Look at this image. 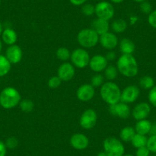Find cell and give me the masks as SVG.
Masks as SVG:
<instances>
[{
  "label": "cell",
  "instance_id": "24",
  "mask_svg": "<svg viewBox=\"0 0 156 156\" xmlns=\"http://www.w3.org/2000/svg\"><path fill=\"white\" fill-rule=\"evenodd\" d=\"M127 22L124 19H118L114 20L111 24V28L115 33H122L127 29Z\"/></svg>",
  "mask_w": 156,
  "mask_h": 156
},
{
  "label": "cell",
  "instance_id": "27",
  "mask_svg": "<svg viewBox=\"0 0 156 156\" xmlns=\"http://www.w3.org/2000/svg\"><path fill=\"white\" fill-rule=\"evenodd\" d=\"M71 52L68 48L65 47H61L56 51V57L58 60L64 62H67L70 59Z\"/></svg>",
  "mask_w": 156,
  "mask_h": 156
},
{
  "label": "cell",
  "instance_id": "2",
  "mask_svg": "<svg viewBox=\"0 0 156 156\" xmlns=\"http://www.w3.org/2000/svg\"><path fill=\"white\" fill-rule=\"evenodd\" d=\"M121 90L119 87L112 81H107L100 87V94L102 100L110 105L120 102Z\"/></svg>",
  "mask_w": 156,
  "mask_h": 156
},
{
  "label": "cell",
  "instance_id": "31",
  "mask_svg": "<svg viewBox=\"0 0 156 156\" xmlns=\"http://www.w3.org/2000/svg\"><path fill=\"white\" fill-rule=\"evenodd\" d=\"M81 12L84 16H91L95 14V5L90 3H85L82 5Z\"/></svg>",
  "mask_w": 156,
  "mask_h": 156
},
{
  "label": "cell",
  "instance_id": "13",
  "mask_svg": "<svg viewBox=\"0 0 156 156\" xmlns=\"http://www.w3.org/2000/svg\"><path fill=\"white\" fill-rule=\"evenodd\" d=\"M95 95V89L90 83L81 85L76 90V96L82 102H88L92 100Z\"/></svg>",
  "mask_w": 156,
  "mask_h": 156
},
{
  "label": "cell",
  "instance_id": "11",
  "mask_svg": "<svg viewBox=\"0 0 156 156\" xmlns=\"http://www.w3.org/2000/svg\"><path fill=\"white\" fill-rule=\"evenodd\" d=\"M99 43L103 48L108 51H112L119 45V39L113 32H108L100 35Z\"/></svg>",
  "mask_w": 156,
  "mask_h": 156
},
{
  "label": "cell",
  "instance_id": "47",
  "mask_svg": "<svg viewBox=\"0 0 156 156\" xmlns=\"http://www.w3.org/2000/svg\"><path fill=\"white\" fill-rule=\"evenodd\" d=\"M2 41H1V40H0V52H1V51H2Z\"/></svg>",
  "mask_w": 156,
  "mask_h": 156
},
{
  "label": "cell",
  "instance_id": "34",
  "mask_svg": "<svg viewBox=\"0 0 156 156\" xmlns=\"http://www.w3.org/2000/svg\"><path fill=\"white\" fill-rule=\"evenodd\" d=\"M146 146L151 152L156 153V135L151 136L148 138Z\"/></svg>",
  "mask_w": 156,
  "mask_h": 156
},
{
  "label": "cell",
  "instance_id": "25",
  "mask_svg": "<svg viewBox=\"0 0 156 156\" xmlns=\"http://www.w3.org/2000/svg\"><path fill=\"white\" fill-rule=\"evenodd\" d=\"M147 141H148V138L146 137V136L136 133L134 137L132 139L131 143L133 147H135L136 148H139L141 147L146 146Z\"/></svg>",
  "mask_w": 156,
  "mask_h": 156
},
{
  "label": "cell",
  "instance_id": "4",
  "mask_svg": "<svg viewBox=\"0 0 156 156\" xmlns=\"http://www.w3.org/2000/svg\"><path fill=\"white\" fill-rule=\"evenodd\" d=\"M100 35L93 28H83L78 32L77 41L83 48L88 49L95 47L99 43Z\"/></svg>",
  "mask_w": 156,
  "mask_h": 156
},
{
  "label": "cell",
  "instance_id": "6",
  "mask_svg": "<svg viewBox=\"0 0 156 156\" xmlns=\"http://www.w3.org/2000/svg\"><path fill=\"white\" fill-rule=\"evenodd\" d=\"M70 60L74 67L83 69L89 66L90 56L86 49L83 48H78L71 52Z\"/></svg>",
  "mask_w": 156,
  "mask_h": 156
},
{
  "label": "cell",
  "instance_id": "50",
  "mask_svg": "<svg viewBox=\"0 0 156 156\" xmlns=\"http://www.w3.org/2000/svg\"><path fill=\"white\" fill-rule=\"evenodd\" d=\"M97 1H102V0H97Z\"/></svg>",
  "mask_w": 156,
  "mask_h": 156
},
{
  "label": "cell",
  "instance_id": "12",
  "mask_svg": "<svg viewBox=\"0 0 156 156\" xmlns=\"http://www.w3.org/2000/svg\"><path fill=\"white\" fill-rule=\"evenodd\" d=\"M75 75L74 66L68 62H64L59 66L57 71V76L62 81H70Z\"/></svg>",
  "mask_w": 156,
  "mask_h": 156
},
{
  "label": "cell",
  "instance_id": "41",
  "mask_svg": "<svg viewBox=\"0 0 156 156\" xmlns=\"http://www.w3.org/2000/svg\"><path fill=\"white\" fill-rule=\"evenodd\" d=\"M69 1L72 5H75V6H80V5L82 6L83 4L86 3L87 0H69Z\"/></svg>",
  "mask_w": 156,
  "mask_h": 156
},
{
  "label": "cell",
  "instance_id": "10",
  "mask_svg": "<svg viewBox=\"0 0 156 156\" xmlns=\"http://www.w3.org/2000/svg\"><path fill=\"white\" fill-rule=\"evenodd\" d=\"M109 110L112 115L121 119H127L131 115V109L129 104L121 101L115 104L110 105Z\"/></svg>",
  "mask_w": 156,
  "mask_h": 156
},
{
  "label": "cell",
  "instance_id": "23",
  "mask_svg": "<svg viewBox=\"0 0 156 156\" xmlns=\"http://www.w3.org/2000/svg\"><path fill=\"white\" fill-rule=\"evenodd\" d=\"M12 64L9 61L5 55H0V77L5 76L9 73Z\"/></svg>",
  "mask_w": 156,
  "mask_h": 156
},
{
  "label": "cell",
  "instance_id": "33",
  "mask_svg": "<svg viewBox=\"0 0 156 156\" xmlns=\"http://www.w3.org/2000/svg\"><path fill=\"white\" fill-rule=\"evenodd\" d=\"M5 144L6 148L9 149H15L16 148H17L18 145H19V141H18L17 138L14 137V136H10V137L7 138Z\"/></svg>",
  "mask_w": 156,
  "mask_h": 156
},
{
  "label": "cell",
  "instance_id": "44",
  "mask_svg": "<svg viewBox=\"0 0 156 156\" xmlns=\"http://www.w3.org/2000/svg\"><path fill=\"white\" fill-rule=\"evenodd\" d=\"M97 156H108V155L107 154L103 151H100V152H99L98 154H97Z\"/></svg>",
  "mask_w": 156,
  "mask_h": 156
},
{
  "label": "cell",
  "instance_id": "17",
  "mask_svg": "<svg viewBox=\"0 0 156 156\" xmlns=\"http://www.w3.org/2000/svg\"><path fill=\"white\" fill-rule=\"evenodd\" d=\"M5 56L12 64H19L22 59L23 52L22 48L17 44L10 45L7 48L5 51Z\"/></svg>",
  "mask_w": 156,
  "mask_h": 156
},
{
  "label": "cell",
  "instance_id": "9",
  "mask_svg": "<svg viewBox=\"0 0 156 156\" xmlns=\"http://www.w3.org/2000/svg\"><path fill=\"white\" fill-rule=\"evenodd\" d=\"M140 95V90L136 85H129L124 88L121 92L120 101L130 104L137 100Z\"/></svg>",
  "mask_w": 156,
  "mask_h": 156
},
{
  "label": "cell",
  "instance_id": "38",
  "mask_svg": "<svg viewBox=\"0 0 156 156\" xmlns=\"http://www.w3.org/2000/svg\"><path fill=\"white\" fill-rule=\"evenodd\" d=\"M150 152L151 151L147 148V146L141 147V148H137V150H136V156H149Z\"/></svg>",
  "mask_w": 156,
  "mask_h": 156
},
{
  "label": "cell",
  "instance_id": "42",
  "mask_svg": "<svg viewBox=\"0 0 156 156\" xmlns=\"http://www.w3.org/2000/svg\"><path fill=\"white\" fill-rule=\"evenodd\" d=\"M149 134L151 136H154V135H156V123L151 124V129H150Z\"/></svg>",
  "mask_w": 156,
  "mask_h": 156
},
{
  "label": "cell",
  "instance_id": "46",
  "mask_svg": "<svg viewBox=\"0 0 156 156\" xmlns=\"http://www.w3.org/2000/svg\"><path fill=\"white\" fill-rule=\"evenodd\" d=\"M133 1H134V2H138V3H141V2L145 1V0H133Z\"/></svg>",
  "mask_w": 156,
  "mask_h": 156
},
{
  "label": "cell",
  "instance_id": "28",
  "mask_svg": "<svg viewBox=\"0 0 156 156\" xmlns=\"http://www.w3.org/2000/svg\"><path fill=\"white\" fill-rule=\"evenodd\" d=\"M139 86L144 90H151L154 86V80L151 76H143L139 80Z\"/></svg>",
  "mask_w": 156,
  "mask_h": 156
},
{
  "label": "cell",
  "instance_id": "14",
  "mask_svg": "<svg viewBox=\"0 0 156 156\" xmlns=\"http://www.w3.org/2000/svg\"><path fill=\"white\" fill-rule=\"evenodd\" d=\"M70 144L74 149L84 150L89 146L90 141L87 136L83 133H74L70 139Z\"/></svg>",
  "mask_w": 156,
  "mask_h": 156
},
{
  "label": "cell",
  "instance_id": "18",
  "mask_svg": "<svg viewBox=\"0 0 156 156\" xmlns=\"http://www.w3.org/2000/svg\"><path fill=\"white\" fill-rule=\"evenodd\" d=\"M1 36H2V41L9 46L16 44L18 40V34L16 31L10 28H6L3 29Z\"/></svg>",
  "mask_w": 156,
  "mask_h": 156
},
{
  "label": "cell",
  "instance_id": "7",
  "mask_svg": "<svg viewBox=\"0 0 156 156\" xmlns=\"http://www.w3.org/2000/svg\"><path fill=\"white\" fill-rule=\"evenodd\" d=\"M95 15L99 19L109 21L115 15V9L112 3L102 0L95 5Z\"/></svg>",
  "mask_w": 156,
  "mask_h": 156
},
{
  "label": "cell",
  "instance_id": "48",
  "mask_svg": "<svg viewBox=\"0 0 156 156\" xmlns=\"http://www.w3.org/2000/svg\"><path fill=\"white\" fill-rule=\"evenodd\" d=\"M122 156H134V155H133V154H123Z\"/></svg>",
  "mask_w": 156,
  "mask_h": 156
},
{
  "label": "cell",
  "instance_id": "45",
  "mask_svg": "<svg viewBox=\"0 0 156 156\" xmlns=\"http://www.w3.org/2000/svg\"><path fill=\"white\" fill-rule=\"evenodd\" d=\"M2 31H3V25H2V22H0V35L2 34Z\"/></svg>",
  "mask_w": 156,
  "mask_h": 156
},
{
  "label": "cell",
  "instance_id": "36",
  "mask_svg": "<svg viewBox=\"0 0 156 156\" xmlns=\"http://www.w3.org/2000/svg\"><path fill=\"white\" fill-rule=\"evenodd\" d=\"M148 101L153 106L156 107V86H154L149 90L148 95Z\"/></svg>",
  "mask_w": 156,
  "mask_h": 156
},
{
  "label": "cell",
  "instance_id": "32",
  "mask_svg": "<svg viewBox=\"0 0 156 156\" xmlns=\"http://www.w3.org/2000/svg\"><path fill=\"white\" fill-rule=\"evenodd\" d=\"M61 82H62V80L58 76H51L48 81V86L51 89H56V88L59 87L61 86Z\"/></svg>",
  "mask_w": 156,
  "mask_h": 156
},
{
  "label": "cell",
  "instance_id": "5",
  "mask_svg": "<svg viewBox=\"0 0 156 156\" xmlns=\"http://www.w3.org/2000/svg\"><path fill=\"white\" fill-rule=\"evenodd\" d=\"M104 151L108 156H122L125 148L120 139L115 137H108L103 142Z\"/></svg>",
  "mask_w": 156,
  "mask_h": 156
},
{
  "label": "cell",
  "instance_id": "15",
  "mask_svg": "<svg viewBox=\"0 0 156 156\" xmlns=\"http://www.w3.org/2000/svg\"><path fill=\"white\" fill-rule=\"evenodd\" d=\"M109 61L106 60V57L101 55H96L90 58L89 63V67L95 73H100L104 71L108 66Z\"/></svg>",
  "mask_w": 156,
  "mask_h": 156
},
{
  "label": "cell",
  "instance_id": "40",
  "mask_svg": "<svg viewBox=\"0 0 156 156\" xmlns=\"http://www.w3.org/2000/svg\"><path fill=\"white\" fill-rule=\"evenodd\" d=\"M7 153V148L5 142L0 140V156H5Z\"/></svg>",
  "mask_w": 156,
  "mask_h": 156
},
{
  "label": "cell",
  "instance_id": "3",
  "mask_svg": "<svg viewBox=\"0 0 156 156\" xmlns=\"http://www.w3.org/2000/svg\"><path fill=\"white\" fill-rule=\"evenodd\" d=\"M22 97L19 90L12 87H5L0 93V106L5 109H11L19 105Z\"/></svg>",
  "mask_w": 156,
  "mask_h": 156
},
{
  "label": "cell",
  "instance_id": "43",
  "mask_svg": "<svg viewBox=\"0 0 156 156\" xmlns=\"http://www.w3.org/2000/svg\"><path fill=\"white\" fill-rule=\"evenodd\" d=\"M110 1L114 4H120L122 2H124L125 0H110Z\"/></svg>",
  "mask_w": 156,
  "mask_h": 156
},
{
  "label": "cell",
  "instance_id": "1",
  "mask_svg": "<svg viewBox=\"0 0 156 156\" xmlns=\"http://www.w3.org/2000/svg\"><path fill=\"white\" fill-rule=\"evenodd\" d=\"M119 73L126 77H134L138 74L139 66L136 58L133 55H122L116 61Z\"/></svg>",
  "mask_w": 156,
  "mask_h": 156
},
{
  "label": "cell",
  "instance_id": "22",
  "mask_svg": "<svg viewBox=\"0 0 156 156\" xmlns=\"http://www.w3.org/2000/svg\"><path fill=\"white\" fill-rule=\"evenodd\" d=\"M136 130L133 126H125L121 129L119 133V137L121 141H123L126 142H131L132 139L136 135Z\"/></svg>",
  "mask_w": 156,
  "mask_h": 156
},
{
  "label": "cell",
  "instance_id": "30",
  "mask_svg": "<svg viewBox=\"0 0 156 156\" xmlns=\"http://www.w3.org/2000/svg\"><path fill=\"white\" fill-rule=\"evenodd\" d=\"M104 76L102 75L101 73H97L95 75L92 76L91 78V83L90 84L94 87V88L96 87H100L104 83Z\"/></svg>",
  "mask_w": 156,
  "mask_h": 156
},
{
  "label": "cell",
  "instance_id": "39",
  "mask_svg": "<svg viewBox=\"0 0 156 156\" xmlns=\"http://www.w3.org/2000/svg\"><path fill=\"white\" fill-rule=\"evenodd\" d=\"M105 57H106V60H107L108 61H115V58H116V55H115V52L113 51V50L109 51L106 53V55Z\"/></svg>",
  "mask_w": 156,
  "mask_h": 156
},
{
  "label": "cell",
  "instance_id": "8",
  "mask_svg": "<svg viewBox=\"0 0 156 156\" xmlns=\"http://www.w3.org/2000/svg\"><path fill=\"white\" fill-rule=\"evenodd\" d=\"M97 113L94 109H87L83 111L80 118V125L87 130L91 129L97 125Z\"/></svg>",
  "mask_w": 156,
  "mask_h": 156
},
{
  "label": "cell",
  "instance_id": "37",
  "mask_svg": "<svg viewBox=\"0 0 156 156\" xmlns=\"http://www.w3.org/2000/svg\"><path fill=\"white\" fill-rule=\"evenodd\" d=\"M148 22L152 28H156V10L151 11L150 14H148Z\"/></svg>",
  "mask_w": 156,
  "mask_h": 156
},
{
  "label": "cell",
  "instance_id": "16",
  "mask_svg": "<svg viewBox=\"0 0 156 156\" xmlns=\"http://www.w3.org/2000/svg\"><path fill=\"white\" fill-rule=\"evenodd\" d=\"M151 112V106L148 103H139L134 107L132 111V115L136 120L145 119Z\"/></svg>",
  "mask_w": 156,
  "mask_h": 156
},
{
  "label": "cell",
  "instance_id": "49",
  "mask_svg": "<svg viewBox=\"0 0 156 156\" xmlns=\"http://www.w3.org/2000/svg\"><path fill=\"white\" fill-rule=\"evenodd\" d=\"M0 5H1V0H0Z\"/></svg>",
  "mask_w": 156,
  "mask_h": 156
},
{
  "label": "cell",
  "instance_id": "35",
  "mask_svg": "<svg viewBox=\"0 0 156 156\" xmlns=\"http://www.w3.org/2000/svg\"><path fill=\"white\" fill-rule=\"evenodd\" d=\"M141 12L144 14H150L152 11V5L148 1H144V2H141L140 5H139Z\"/></svg>",
  "mask_w": 156,
  "mask_h": 156
},
{
  "label": "cell",
  "instance_id": "21",
  "mask_svg": "<svg viewBox=\"0 0 156 156\" xmlns=\"http://www.w3.org/2000/svg\"><path fill=\"white\" fill-rule=\"evenodd\" d=\"M151 127V123L150 121H148L146 119H142V120L137 121L136 126H135V130L138 134L146 136L147 134H149Z\"/></svg>",
  "mask_w": 156,
  "mask_h": 156
},
{
  "label": "cell",
  "instance_id": "29",
  "mask_svg": "<svg viewBox=\"0 0 156 156\" xmlns=\"http://www.w3.org/2000/svg\"><path fill=\"white\" fill-rule=\"evenodd\" d=\"M19 107L22 112L28 113L34 109V103H33L32 100H29V99H25V100H21L20 103H19Z\"/></svg>",
  "mask_w": 156,
  "mask_h": 156
},
{
  "label": "cell",
  "instance_id": "26",
  "mask_svg": "<svg viewBox=\"0 0 156 156\" xmlns=\"http://www.w3.org/2000/svg\"><path fill=\"white\" fill-rule=\"evenodd\" d=\"M118 69L114 65H108L104 70V77L109 81H112L117 77L118 75Z\"/></svg>",
  "mask_w": 156,
  "mask_h": 156
},
{
  "label": "cell",
  "instance_id": "20",
  "mask_svg": "<svg viewBox=\"0 0 156 156\" xmlns=\"http://www.w3.org/2000/svg\"><path fill=\"white\" fill-rule=\"evenodd\" d=\"M119 50L122 55H133L136 50V45L134 42L129 38H122L119 41Z\"/></svg>",
  "mask_w": 156,
  "mask_h": 156
},
{
  "label": "cell",
  "instance_id": "19",
  "mask_svg": "<svg viewBox=\"0 0 156 156\" xmlns=\"http://www.w3.org/2000/svg\"><path fill=\"white\" fill-rule=\"evenodd\" d=\"M109 27L110 26H109V21L99 19V18L94 19L92 23V28L99 35H102V34L108 32Z\"/></svg>",
  "mask_w": 156,
  "mask_h": 156
}]
</instances>
